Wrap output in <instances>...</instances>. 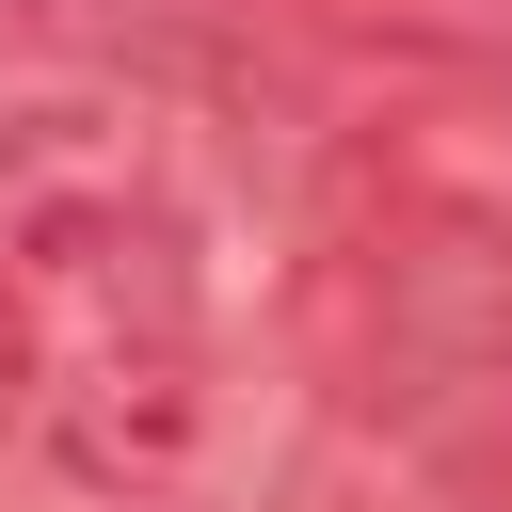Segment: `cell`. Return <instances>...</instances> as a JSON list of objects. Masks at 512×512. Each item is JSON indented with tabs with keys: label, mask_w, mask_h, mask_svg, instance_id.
<instances>
[{
	"label": "cell",
	"mask_w": 512,
	"mask_h": 512,
	"mask_svg": "<svg viewBox=\"0 0 512 512\" xmlns=\"http://www.w3.org/2000/svg\"><path fill=\"white\" fill-rule=\"evenodd\" d=\"M176 448H192V384H176V368H96V384L64 400V464H80V480L176 464Z\"/></svg>",
	"instance_id": "7a4b0ae2"
},
{
	"label": "cell",
	"mask_w": 512,
	"mask_h": 512,
	"mask_svg": "<svg viewBox=\"0 0 512 512\" xmlns=\"http://www.w3.org/2000/svg\"><path fill=\"white\" fill-rule=\"evenodd\" d=\"M0 192H16V208H96V192H128V112H96V96L0 112Z\"/></svg>",
	"instance_id": "6da1fadb"
},
{
	"label": "cell",
	"mask_w": 512,
	"mask_h": 512,
	"mask_svg": "<svg viewBox=\"0 0 512 512\" xmlns=\"http://www.w3.org/2000/svg\"><path fill=\"white\" fill-rule=\"evenodd\" d=\"M32 384V320H16V288H0V400Z\"/></svg>",
	"instance_id": "3957f363"
}]
</instances>
